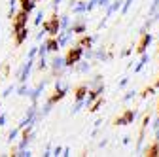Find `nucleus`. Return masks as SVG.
I'll list each match as a JSON object with an SVG mask.
<instances>
[{
    "instance_id": "obj_1",
    "label": "nucleus",
    "mask_w": 159,
    "mask_h": 157,
    "mask_svg": "<svg viewBox=\"0 0 159 157\" xmlns=\"http://www.w3.org/2000/svg\"><path fill=\"white\" fill-rule=\"evenodd\" d=\"M82 55H84V47H72L68 53H66V59H65V65L66 66H72V65H76L80 59H82Z\"/></svg>"
},
{
    "instance_id": "obj_2",
    "label": "nucleus",
    "mask_w": 159,
    "mask_h": 157,
    "mask_svg": "<svg viewBox=\"0 0 159 157\" xmlns=\"http://www.w3.org/2000/svg\"><path fill=\"white\" fill-rule=\"evenodd\" d=\"M59 29H61V23H59V19H57V15H53L49 21L44 25V30L48 32V34H51V36H55V34H59Z\"/></svg>"
},
{
    "instance_id": "obj_3",
    "label": "nucleus",
    "mask_w": 159,
    "mask_h": 157,
    "mask_svg": "<svg viewBox=\"0 0 159 157\" xmlns=\"http://www.w3.org/2000/svg\"><path fill=\"white\" fill-rule=\"evenodd\" d=\"M133 119H134V114L131 110H125V114L116 119V125H127V123H133Z\"/></svg>"
},
{
    "instance_id": "obj_4",
    "label": "nucleus",
    "mask_w": 159,
    "mask_h": 157,
    "mask_svg": "<svg viewBox=\"0 0 159 157\" xmlns=\"http://www.w3.org/2000/svg\"><path fill=\"white\" fill-rule=\"evenodd\" d=\"M27 19H29V17H27V11H23V10H21V11L15 15L13 27H15V29H17V27H25V25H27Z\"/></svg>"
},
{
    "instance_id": "obj_5",
    "label": "nucleus",
    "mask_w": 159,
    "mask_h": 157,
    "mask_svg": "<svg viewBox=\"0 0 159 157\" xmlns=\"http://www.w3.org/2000/svg\"><path fill=\"white\" fill-rule=\"evenodd\" d=\"M152 42V36L146 32V34H142V38H140V42H138V47H136V51L138 53H144V49L148 47V44Z\"/></svg>"
},
{
    "instance_id": "obj_6",
    "label": "nucleus",
    "mask_w": 159,
    "mask_h": 157,
    "mask_svg": "<svg viewBox=\"0 0 159 157\" xmlns=\"http://www.w3.org/2000/svg\"><path fill=\"white\" fill-rule=\"evenodd\" d=\"M65 95H66V89H65V87H59V89L55 91V95H51V99H49V104H53V102H57V101H61Z\"/></svg>"
},
{
    "instance_id": "obj_7",
    "label": "nucleus",
    "mask_w": 159,
    "mask_h": 157,
    "mask_svg": "<svg viewBox=\"0 0 159 157\" xmlns=\"http://www.w3.org/2000/svg\"><path fill=\"white\" fill-rule=\"evenodd\" d=\"M15 32H17V44H23L27 38V27H17Z\"/></svg>"
},
{
    "instance_id": "obj_8",
    "label": "nucleus",
    "mask_w": 159,
    "mask_h": 157,
    "mask_svg": "<svg viewBox=\"0 0 159 157\" xmlns=\"http://www.w3.org/2000/svg\"><path fill=\"white\" fill-rule=\"evenodd\" d=\"M21 10L23 11H32L34 10V0H21Z\"/></svg>"
},
{
    "instance_id": "obj_9",
    "label": "nucleus",
    "mask_w": 159,
    "mask_h": 157,
    "mask_svg": "<svg viewBox=\"0 0 159 157\" xmlns=\"http://www.w3.org/2000/svg\"><path fill=\"white\" fill-rule=\"evenodd\" d=\"M85 95H87V87H85V85H80V87L76 89V99H78V101H84Z\"/></svg>"
},
{
    "instance_id": "obj_10",
    "label": "nucleus",
    "mask_w": 159,
    "mask_h": 157,
    "mask_svg": "<svg viewBox=\"0 0 159 157\" xmlns=\"http://www.w3.org/2000/svg\"><path fill=\"white\" fill-rule=\"evenodd\" d=\"M80 47H85V49H89L91 46H93V40H91V38H87V36H84L82 38V40H80V44H78Z\"/></svg>"
},
{
    "instance_id": "obj_11",
    "label": "nucleus",
    "mask_w": 159,
    "mask_h": 157,
    "mask_svg": "<svg viewBox=\"0 0 159 157\" xmlns=\"http://www.w3.org/2000/svg\"><path fill=\"white\" fill-rule=\"evenodd\" d=\"M57 49H59V42L57 40H49L46 44V51H57Z\"/></svg>"
},
{
    "instance_id": "obj_12",
    "label": "nucleus",
    "mask_w": 159,
    "mask_h": 157,
    "mask_svg": "<svg viewBox=\"0 0 159 157\" xmlns=\"http://www.w3.org/2000/svg\"><path fill=\"white\" fill-rule=\"evenodd\" d=\"M63 65H65V59H61V57H55V59H53V68H55V70L63 68Z\"/></svg>"
},
{
    "instance_id": "obj_13",
    "label": "nucleus",
    "mask_w": 159,
    "mask_h": 157,
    "mask_svg": "<svg viewBox=\"0 0 159 157\" xmlns=\"http://www.w3.org/2000/svg\"><path fill=\"white\" fill-rule=\"evenodd\" d=\"M101 106H102V99H98V96H97V99H95V102L91 104V108H89V110H91V112H97V110L101 108Z\"/></svg>"
},
{
    "instance_id": "obj_14",
    "label": "nucleus",
    "mask_w": 159,
    "mask_h": 157,
    "mask_svg": "<svg viewBox=\"0 0 159 157\" xmlns=\"http://www.w3.org/2000/svg\"><path fill=\"white\" fill-rule=\"evenodd\" d=\"M84 30H85V27H84V25H78V27H74V29H72L70 32H76V34H82Z\"/></svg>"
},
{
    "instance_id": "obj_15",
    "label": "nucleus",
    "mask_w": 159,
    "mask_h": 157,
    "mask_svg": "<svg viewBox=\"0 0 159 157\" xmlns=\"http://www.w3.org/2000/svg\"><path fill=\"white\" fill-rule=\"evenodd\" d=\"M153 93V87H148V89H144V93H142V96H150Z\"/></svg>"
},
{
    "instance_id": "obj_16",
    "label": "nucleus",
    "mask_w": 159,
    "mask_h": 157,
    "mask_svg": "<svg viewBox=\"0 0 159 157\" xmlns=\"http://www.w3.org/2000/svg\"><path fill=\"white\" fill-rule=\"evenodd\" d=\"M42 19H44V13L40 11V13H38V17H36V25H40V23H42Z\"/></svg>"
},
{
    "instance_id": "obj_17",
    "label": "nucleus",
    "mask_w": 159,
    "mask_h": 157,
    "mask_svg": "<svg viewBox=\"0 0 159 157\" xmlns=\"http://www.w3.org/2000/svg\"><path fill=\"white\" fill-rule=\"evenodd\" d=\"M4 121H6V117L2 115V117H0V125H4Z\"/></svg>"
},
{
    "instance_id": "obj_18",
    "label": "nucleus",
    "mask_w": 159,
    "mask_h": 157,
    "mask_svg": "<svg viewBox=\"0 0 159 157\" xmlns=\"http://www.w3.org/2000/svg\"><path fill=\"white\" fill-rule=\"evenodd\" d=\"M155 87H159V76H157V82H155Z\"/></svg>"
},
{
    "instance_id": "obj_19",
    "label": "nucleus",
    "mask_w": 159,
    "mask_h": 157,
    "mask_svg": "<svg viewBox=\"0 0 159 157\" xmlns=\"http://www.w3.org/2000/svg\"><path fill=\"white\" fill-rule=\"evenodd\" d=\"M59 2H61V0H55V4H59Z\"/></svg>"
}]
</instances>
